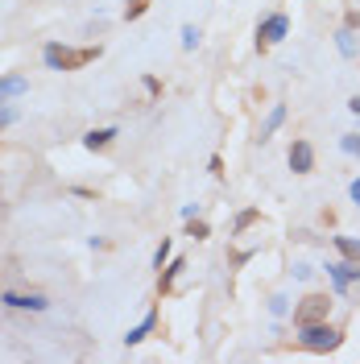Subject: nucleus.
<instances>
[{
	"mask_svg": "<svg viewBox=\"0 0 360 364\" xmlns=\"http://www.w3.org/2000/svg\"><path fill=\"white\" fill-rule=\"evenodd\" d=\"M95 58H99V46H88V50H67L58 42L46 46V66L50 71H79V66H88Z\"/></svg>",
	"mask_w": 360,
	"mask_h": 364,
	"instance_id": "1",
	"label": "nucleus"
},
{
	"mask_svg": "<svg viewBox=\"0 0 360 364\" xmlns=\"http://www.w3.org/2000/svg\"><path fill=\"white\" fill-rule=\"evenodd\" d=\"M340 340H344V331L327 327V318H323V323H311V327H303V335H298V344L311 348V352H331V348H340Z\"/></svg>",
	"mask_w": 360,
	"mask_h": 364,
	"instance_id": "2",
	"label": "nucleus"
},
{
	"mask_svg": "<svg viewBox=\"0 0 360 364\" xmlns=\"http://www.w3.org/2000/svg\"><path fill=\"white\" fill-rule=\"evenodd\" d=\"M327 315H331V298H327V294H307V298L294 307V323H298V327L323 323Z\"/></svg>",
	"mask_w": 360,
	"mask_h": 364,
	"instance_id": "3",
	"label": "nucleus"
},
{
	"mask_svg": "<svg viewBox=\"0 0 360 364\" xmlns=\"http://www.w3.org/2000/svg\"><path fill=\"white\" fill-rule=\"evenodd\" d=\"M286 34H290V17H286V13H273V17H265V21L257 25V50H270V46H277Z\"/></svg>",
	"mask_w": 360,
	"mask_h": 364,
	"instance_id": "4",
	"label": "nucleus"
},
{
	"mask_svg": "<svg viewBox=\"0 0 360 364\" xmlns=\"http://www.w3.org/2000/svg\"><path fill=\"white\" fill-rule=\"evenodd\" d=\"M290 170H294V174H311V170H315V149H311V141H294V145H290Z\"/></svg>",
	"mask_w": 360,
	"mask_h": 364,
	"instance_id": "5",
	"label": "nucleus"
},
{
	"mask_svg": "<svg viewBox=\"0 0 360 364\" xmlns=\"http://www.w3.org/2000/svg\"><path fill=\"white\" fill-rule=\"evenodd\" d=\"M327 273H331L335 290H348L352 281H360V261H331V265H327Z\"/></svg>",
	"mask_w": 360,
	"mask_h": 364,
	"instance_id": "6",
	"label": "nucleus"
},
{
	"mask_svg": "<svg viewBox=\"0 0 360 364\" xmlns=\"http://www.w3.org/2000/svg\"><path fill=\"white\" fill-rule=\"evenodd\" d=\"M4 302H8L13 311H46V307H50L42 294H17V290H8V294H4Z\"/></svg>",
	"mask_w": 360,
	"mask_h": 364,
	"instance_id": "7",
	"label": "nucleus"
},
{
	"mask_svg": "<svg viewBox=\"0 0 360 364\" xmlns=\"http://www.w3.org/2000/svg\"><path fill=\"white\" fill-rule=\"evenodd\" d=\"M112 136H116V129H91V133L83 136V145L95 153V149H108V145H112Z\"/></svg>",
	"mask_w": 360,
	"mask_h": 364,
	"instance_id": "8",
	"label": "nucleus"
},
{
	"mask_svg": "<svg viewBox=\"0 0 360 364\" xmlns=\"http://www.w3.org/2000/svg\"><path fill=\"white\" fill-rule=\"evenodd\" d=\"M153 323H158V311H149V315H145V323H137L133 331L125 335V344H129V348H133V344H141V340H145V335L153 331Z\"/></svg>",
	"mask_w": 360,
	"mask_h": 364,
	"instance_id": "9",
	"label": "nucleus"
},
{
	"mask_svg": "<svg viewBox=\"0 0 360 364\" xmlns=\"http://www.w3.org/2000/svg\"><path fill=\"white\" fill-rule=\"evenodd\" d=\"M282 120H286V108H282V104H273L270 120H265V125H261V141H270V136L277 133V129H282Z\"/></svg>",
	"mask_w": 360,
	"mask_h": 364,
	"instance_id": "10",
	"label": "nucleus"
},
{
	"mask_svg": "<svg viewBox=\"0 0 360 364\" xmlns=\"http://www.w3.org/2000/svg\"><path fill=\"white\" fill-rule=\"evenodd\" d=\"M335 248H340L348 261H360V240H352V236H335Z\"/></svg>",
	"mask_w": 360,
	"mask_h": 364,
	"instance_id": "11",
	"label": "nucleus"
},
{
	"mask_svg": "<svg viewBox=\"0 0 360 364\" xmlns=\"http://www.w3.org/2000/svg\"><path fill=\"white\" fill-rule=\"evenodd\" d=\"M21 91H25V79H21V75L0 79V99H4V95H21Z\"/></svg>",
	"mask_w": 360,
	"mask_h": 364,
	"instance_id": "12",
	"label": "nucleus"
},
{
	"mask_svg": "<svg viewBox=\"0 0 360 364\" xmlns=\"http://www.w3.org/2000/svg\"><path fill=\"white\" fill-rule=\"evenodd\" d=\"M182 270H186V261H174V265H170V270L162 273V294H166V290H170V281H174V277H179Z\"/></svg>",
	"mask_w": 360,
	"mask_h": 364,
	"instance_id": "13",
	"label": "nucleus"
},
{
	"mask_svg": "<svg viewBox=\"0 0 360 364\" xmlns=\"http://www.w3.org/2000/svg\"><path fill=\"white\" fill-rule=\"evenodd\" d=\"M199 46V29L195 25H182V50H195Z\"/></svg>",
	"mask_w": 360,
	"mask_h": 364,
	"instance_id": "14",
	"label": "nucleus"
},
{
	"mask_svg": "<svg viewBox=\"0 0 360 364\" xmlns=\"http://www.w3.org/2000/svg\"><path fill=\"white\" fill-rule=\"evenodd\" d=\"M145 8H149V0H129V4H125V17H129V21H137Z\"/></svg>",
	"mask_w": 360,
	"mask_h": 364,
	"instance_id": "15",
	"label": "nucleus"
},
{
	"mask_svg": "<svg viewBox=\"0 0 360 364\" xmlns=\"http://www.w3.org/2000/svg\"><path fill=\"white\" fill-rule=\"evenodd\" d=\"M166 261H170V240H162V244H158V253H153V270H162Z\"/></svg>",
	"mask_w": 360,
	"mask_h": 364,
	"instance_id": "16",
	"label": "nucleus"
},
{
	"mask_svg": "<svg viewBox=\"0 0 360 364\" xmlns=\"http://www.w3.org/2000/svg\"><path fill=\"white\" fill-rule=\"evenodd\" d=\"M186 232H191L195 240H207V224H203V220H199V224H191V227H186Z\"/></svg>",
	"mask_w": 360,
	"mask_h": 364,
	"instance_id": "17",
	"label": "nucleus"
},
{
	"mask_svg": "<svg viewBox=\"0 0 360 364\" xmlns=\"http://www.w3.org/2000/svg\"><path fill=\"white\" fill-rule=\"evenodd\" d=\"M340 145H344V149H348V153H356V158H360V136H344V141H340Z\"/></svg>",
	"mask_w": 360,
	"mask_h": 364,
	"instance_id": "18",
	"label": "nucleus"
},
{
	"mask_svg": "<svg viewBox=\"0 0 360 364\" xmlns=\"http://www.w3.org/2000/svg\"><path fill=\"white\" fill-rule=\"evenodd\" d=\"M340 50H344V54H352V50H356V46H352V34H348V29L340 34Z\"/></svg>",
	"mask_w": 360,
	"mask_h": 364,
	"instance_id": "19",
	"label": "nucleus"
},
{
	"mask_svg": "<svg viewBox=\"0 0 360 364\" xmlns=\"http://www.w3.org/2000/svg\"><path fill=\"white\" fill-rule=\"evenodd\" d=\"M253 220H257V211H240V220H236V232H240V227H249Z\"/></svg>",
	"mask_w": 360,
	"mask_h": 364,
	"instance_id": "20",
	"label": "nucleus"
},
{
	"mask_svg": "<svg viewBox=\"0 0 360 364\" xmlns=\"http://www.w3.org/2000/svg\"><path fill=\"white\" fill-rule=\"evenodd\" d=\"M348 195H352V203H356V207H360V178L352 182V186H348Z\"/></svg>",
	"mask_w": 360,
	"mask_h": 364,
	"instance_id": "21",
	"label": "nucleus"
},
{
	"mask_svg": "<svg viewBox=\"0 0 360 364\" xmlns=\"http://www.w3.org/2000/svg\"><path fill=\"white\" fill-rule=\"evenodd\" d=\"M348 112H356V116H360V95H352V99H348Z\"/></svg>",
	"mask_w": 360,
	"mask_h": 364,
	"instance_id": "22",
	"label": "nucleus"
},
{
	"mask_svg": "<svg viewBox=\"0 0 360 364\" xmlns=\"http://www.w3.org/2000/svg\"><path fill=\"white\" fill-rule=\"evenodd\" d=\"M8 120H13V112H8V108H0V129H4Z\"/></svg>",
	"mask_w": 360,
	"mask_h": 364,
	"instance_id": "23",
	"label": "nucleus"
}]
</instances>
